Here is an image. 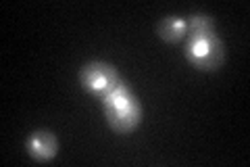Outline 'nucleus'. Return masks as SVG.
<instances>
[{
    "instance_id": "1",
    "label": "nucleus",
    "mask_w": 250,
    "mask_h": 167,
    "mask_svg": "<svg viewBox=\"0 0 250 167\" xmlns=\"http://www.w3.org/2000/svg\"><path fill=\"white\" fill-rule=\"evenodd\" d=\"M103 109L108 128L117 134L134 132L142 121V105L125 82H119L115 90L103 98Z\"/></svg>"
},
{
    "instance_id": "6",
    "label": "nucleus",
    "mask_w": 250,
    "mask_h": 167,
    "mask_svg": "<svg viewBox=\"0 0 250 167\" xmlns=\"http://www.w3.org/2000/svg\"><path fill=\"white\" fill-rule=\"evenodd\" d=\"M215 34V21L207 13H194L188 19V36H208Z\"/></svg>"
},
{
    "instance_id": "5",
    "label": "nucleus",
    "mask_w": 250,
    "mask_h": 167,
    "mask_svg": "<svg viewBox=\"0 0 250 167\" xmlns=\"http://www.w3.org/2000/svg\"><path fill=\"white\" fill-rule=\"evenodd\" d=\"M156 34L165 42H179L188 36V19L177 17V15H167L156 23Z\"/></svg>"
},
{
    "instance_id": "3",
    "label": "nucleus",
    "mask_w": 250,
    "mask_h": 167,
    "mask_svg": "<svg viewBox=\"0 0 250 167\" xmlns=\"http://www.w3.org/2000/svg\"><path fill=\"white\" fill-rule=\"evenodd\" d=\"M80 82L83 86V90H88L94 96H98L103 100L104 96H108L115 86L121 82L117 69L111 65V63L104 61H90L85 63L80 71Z\"/></svg>"
},
{
    "instance_id": "2",
    "label": "nucleus",
    "mask_w": 250,
    "mask_h": 167,
    "mask_svg": "<svg viewBox=\"0 0 250 167\" xmlns=\"http://www.w3.org/2000/svg\"><path fill=\"white\" fill-rule=\"evenodd\" d=\"M186 59L198 71H215L225 61V46L215 34L208 36H188Z\"/></svg>"
},
{
    "instance_id": "4",
    "label": "nucleus",
    "mask_w": 250,
    "mask_h": 167,
    "mask_svg": "<svg viewBox=\"0 0 250 167\" xmlns=\"http://www.w3.org/2000/svg\"><path fill=\"white\" fill-rule=\"evenodd\" d=\"M25 150L29 153L31 159L36 161H50L59 150L57 136L48 130H36L31 132L25 140Z\"/></svg>"
}]
</instances>
